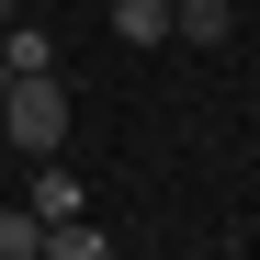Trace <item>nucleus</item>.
<instances>
[{
	"mask_svg": "<svg viewBox=\"0 0 260 260\" xmlns=\"http://www.w3.org/2000/svg\"><path fill=\"white\" fill-rule=\"evenodd\" d=\"M0 91H12V68H0Z\"/></svg>",
	"mask_w": 260,
	"mask_h": 260,
	"instance_id": "obj_8",
	"label": "nucleus"
},
{
	"mask_svg": "<svg viewBox=\"0 0 260 260\" xmlns=\"http://www.w3.org/2000/svg\"><path fill=\"white\" fill-rule=\"evenodd\" d=\"M170 34H181V46H204V57H215V46H226L238 23H226V0H181V12H170Z\"/></svg>",
	"mask_w": 260,
	"mask_h": 260,
	"instance_id": "obj_4",
	"label": "nucleus"
},
{
	"mask_svg": "<svg viewBox=\"0 0 260 260\" xmlns=\"http://www.w3.org/2000/svg\"><path fill=\"white\" fill-rule=\"evenodd\" d=\"M34 249H46V215H34V204H0V260H34Z\"/></svg>",
	"mask_w": 260,
	"mask_h": 260,
	"instance_id": "obj_7",
	"label": "nucleus"
},
{
	"mask_svg": "<svg viewBox=\"0 0 260 260\" xmlns=\"http://www.w3.org/2000/svg\"><path fill=\"white\" fill-rule=\"evenodd\" d=\"M113 34L124 46H170V0H113Z\"/></svg>",
	"mask_w": 260,
	"mask_h": 260,
	"instance_id": "obj_6",
	"label": "nucleus"
},
{
	"mask_svg": "<svg viewBox=\"0 0 260 260\" xmlns=\"http://www.w3.org/2000/svg\"><path fill=\"white\" fill-rule=\"evenodd\" d=\"M34 260H113V238L91 226V215H68V226H46V249Z\"/></svg>",
	"mask_w": 260,
	"mask_h": 260,
	"instance_id": "obj_5",
	"label": "nucleus"
},
{
	"mask_svg": "<svg viewBox=\"0 0 260 260\" xmlns=\"http://www.w3.org/2000/svg\"><path fill=\"white\" fill-rule=\"evenodd\" d=\"M170 12H181V0H170Z\"/></svg>",
	"mask_w": 260,
	"mask_h": 260,
	"instance_id": "obj_9",
	"label": "nucleus"
},
{
	"mask_svg": "<svg viewBox=\"0 0 260 260\" xmlns=\"http://www.w3.org/2000/svg\"><path fill=\"white\" fill-rule=\"evenodd\" d=\"M0 136H12L23 158H57V147H68V91H57V68L0 91Z\"/></svg>",
	"mask_w": 260,
	"mask_h": 260,
	"instance_id": "obj_1",
	"label": "nucleus"
},
{
	"mask_svg": "<svg viewBox=\"0 0 260 260\" xmlns=\"http://www.w3.org/2000/svg\"><path fill=\"white\" fill-rule=\"evenodd\" d=\"M0 68H12V79H46V68H57V34L12 12V23H0Z\"/></svg>",
	"mask_w": 260,
	"mask_h": 260,
	"instance_id": "obj_3",
	"label": "nucleus"
},
{
	"mask_svg": "<svg viewBox=\"0 0 260 260\" xmlns=\"http://www.w3.org/2000/svg\"><path fill=\"white\" fill-rule=\"evenodd\" d=\"M34 215H46V226H68V215H91V181H79L68 158H34Z\"/></svg>",
	"mask_w": 260,
	"mask_h": 260,
	"instance_id": "obj_2",
	"label": "nucleus"
}]
</instances>
